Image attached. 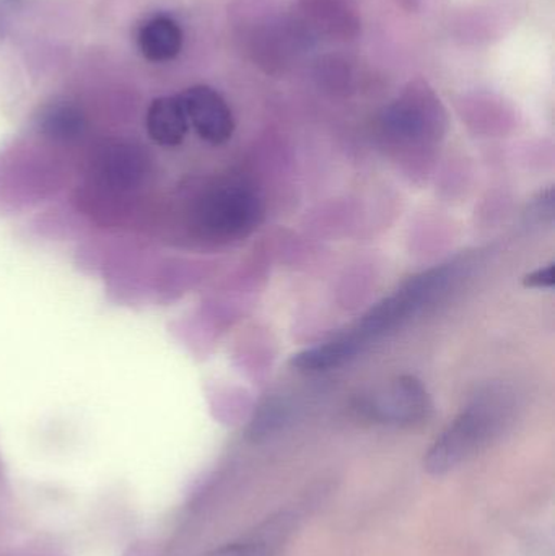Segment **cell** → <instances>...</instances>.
Wrapping results in <instances>:
<instances>
[{
    "label": "cell",
    "instance_id": "7a4b0ae2",
    "mask_svg": "<svg viewBox=\"0 0 555 556\" xmlns=\"http://www.w3.org/2000/svg\"><path fill=\"white\" fill-rule=\"evenodd\" d=\"M510 397L504 391L478 395L427 451L424 467L436 477L446 476L484 451L501 437L512 417Z\"/></svg>",
    "mask_w": 555,
    "mask_h": 556
},
{
    "label": "cell",
    "instance_id": "7c38bea8",
    "mask_svg": "<svg viewBox=\"0 0 555 556\" xmlns=\"http://www.w3.org/2000/svg\"><path fill=\"white\" fill-rule=\"evenodd\" d=\"M287 418V410L283 405L277 404V402H267L260 414L254 418L253 424L250 428V437L254 441L264 440V438L270 437L274 431L279 430L282 427L283 421Z\"/></svg>",
    "mask_w": 555,
    "mask_h": 556
},
{
    "label": "cell",
    "instance_id": "277c9868",
    "mask_svg": "<svg viewBox=\"0 0 555 556\" xmlns=\"http://www.w3.org/2000/svg\"><path fill=\"white\" fill-rule=\"evenodd\" d=\"M355 410L375 424L411 427L429 417L432 401L419 379L401 376L391 384L357 399Z\"/></svg>",
    "mask_w": 555,
    "mask_h": 556
},
{
    "label": "cell",
    "instance_id": "4fadbf2b",
    "mask_svg": "<svg viewBox=\"0 0 555 556\" xmlns=\"http://www.w3.org/2000/svg\"><path fill=\"white\" fill-rule=\"evenodd\" d=\"M525 287L528 288H553L555 285L554 264L544 269L534 270L530 276L525 277Z\"/></svg>",
    "mask_w": 555,
    "mask_h": 556
},
{
    "label": "cell",
    "instance_id": "8fae6325",
    "mask_svg": "<svg viewBox=\"0 0 555 556\" xmlns=\"http://www.w3.org/2000/svg\"><path fill=\"white\" fill-rule=\"evenodd\" d=\"M384 124L398 139L420 142L433 136L439 116H437V108H424L420 106L419 101L409 100L393 108Z\"/></svg>",
    "mask_w": 555,
    "mask_h": 556
},
{
    "label": "cell",
    "instance_id": "6da1fadb",
    "mask_svg": "<svg viewBox=\"0 0 555 556\" xmlns=\"http://www.w3.org/2000/svg\"><path fill=\"white\" fill-rule=\"evenodd\" d=\"M453 277V267L442 266L411 278L396 293L370 309L349 332L299 353V366L306 372L328 371L351 362L368 343L400 326L437 294L442 293Z\"/></svg>",
    "mask_w": 555,
    "mask_h": 556
},
{
    "label": "cell",
    "instance_id": "52a82bcc",
    "mask_svg": "<svg viewBox=\"0 0 555 556\" xmlns=\"http://www.w3.org/2000/svg\"><path fill=\"white\" fill-rule=\"evenodd\" d=\"M185 42L181 26L173 16L159 13L150 16L137 31L140 54L150 62H169L178 58Z\"/></svg>",
    "mask_w": 555,
    "mask_h": 556
},
{
    "label": "cell",
    "instance_id": "5b68a950",
    "mask_svg": "<svg viewBox=\"0 0 555 556\" xmlns=\"http://www.w3.org/2000/svg\"><path fill=\"white\" fill-rule=\"evenodd\" d=\"M149 173L146 152L126 140H106L98 147L91 163V176L100 188L126 194L142 186Z\"/></svg>",
    "mask_w": 555,
    "mask_h": 556
},
{
    "label": "cell",
    "instance_id": "3957f363",
    "mask_svg": "<svg viewBox=\"0 0 555 556\" xmlns=\"http://www.w3.org/2000/svg\"><path fill=\"white\" fill-rule=\"evenodd\" d=\"M263 212L260 195L247 182L218 179L195 198L192 228L205 240H241L256 230Z\"/></svg>",
    "mask_w": 555,
    "mask_h": 556
},
{
    "label": "cell",
    "instance_id": "8992f818",
    "mask_svg": "<svg viewBox=\"0 0 555 556\" xmlns=\"http://www.w3.org/2000/svg\"><path fill=\"white\" fill-rule=\"evenodd\" d=\"M189 127L212 146H222L234 136L235 119L230 106L217 90L207 85H194L179 94Z\"/></svg>",
    "mask_w": 555,
    "mask_h": 556
},
{
    "label": "cell",
    "instance_id": "9c48e42d",
    "mask_svg": "<svg viewBox=\"0 0 555 556\" xmlns=\"http://www.w3.org/2000/svg\"><path fill=\"white\" fill-rule=\"evenodd\" d=\"M290 529L292 518L289 515H279L264 522L256 531L222 545L205 556H276Z\"/></svg>",
    "mask_w": 555,
    "mask_h": 556
},
{
    "label": "cell",
    "instance_id": "ba28073f",
    "mask_svg": "<svg viewBox=\"0 0 555 556\" xmlns=\"http://www.w3.org/2000/svg\"><path fill=\"white\" fill-rule=\"evenodd\" d=\"M146 129L150 140L165 149H173L185 142L189 123L179 94L155 98L150 103L146 114Z\"/></svg>",
    "mask_w": 555,
    "mask_h": 556
},
{
    "label": "cell",
    "instance_id": "30bf717a",
    "mask_svg": "<svg viewBox=\"0 0 555 556\" xmlns=\"http://www.w3.org/2000/svg\"><path fill=\"white\" fill-rule=\"evenodd\" d=\"M38 129L49 139L72 142L87 132V117L77 104L55 100L39 110Z\"/></svg>",
    "mask_w": 555,
    "mask_h": 556
}]
</instances>
